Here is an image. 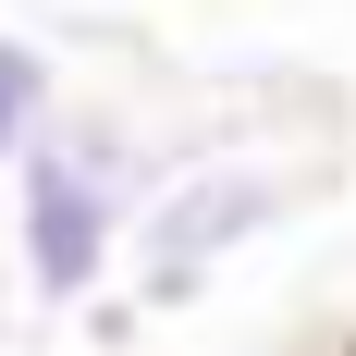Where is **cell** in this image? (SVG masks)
Here are the masks:
<instances>
[{"label": "cell", "mask_w": 356, "mask_h": 356, "mask_svg": "<svg viewBox=\"0 0 356 356\" xmlns=\"http://www.w3.org/2000/svg\"><path fill=\"white\" fill-rule=\"evenodd\" d=\"M147 160L111 111H49L25 147H13V270H25L37 307H99V283L123 270V221L147 197Z\"/></svg>", "instance_id": "cell-1"}, {"label": "cell", "mask_w": 356, "mask_h": 356, "mask_svg": "<svg viewBox=\"0 0 356 356\" xmlns=\"http://www.w3.org/2000/svg\"><path fill=\"white\" fill-rule=\"evenodd\" d=\"M307 184L283 172V160H160L136 197V221H123V246H136V307H197V295L234 270V246H258L270 221L295 209Z\"/></svg>", "instance_id": "cell-2"}, {"label": "cell", "mask_w": 356, "mask_h": 356, "mask_svg": "<svg viewBox=\"0 0 356 356\" xmlns=\"http://www.w3.org/2000/svg\"><path fill=\"white\" fill-rule=\"evenodd\" d=\"M49 111H62V62H49L37 37H13V25H0V172H13V147H25Z\"/></svg>", "instance_id": "cell-3"}]
</instances>
